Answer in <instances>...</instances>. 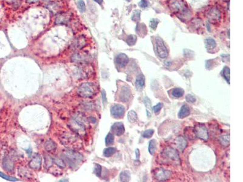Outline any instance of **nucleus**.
Returning <instances> with one entry per match:
<instances>
[{
	"label": "nucleus",
	"instance_id": "37998d69",
	"mask_svg": "<svg viewBox=\"0 0 243 182\" xmlns=\"http://www.w3.org/2000/svg\"><path fill=\"white\" fill-rule=\"evenodd\" d=\"M94 1H95L96 3H97L98 4H99L100 5L102 4V3H103V0H94Z\"/></svg>",
	"mask_w": 243,
	"mask_h": 182
},
{
	"label": "nucleus",
	"instance_id": "4468645a",
	"mask_svg": "<svg viewBox=\"0 0 243 182\" xmlns=\"http://www.w3.org/2000/svg\"><path fill=\"white\" fill-rule=\"evenodd\" d=\"M190 109L189 107L187 105H185L181 107L178 113V117L181 119L184 118L188 117L190 115Z\"/></svg>",
	"mask_w": 243,
	"mask_h": 182
},
{
	"label": "nucleus",
	"instance_id": "4c0bfd02",
	"mask_svg": "<svg viewBox=\"0 0 243 182\" xmlns=\"http://www.w3.org/2000/svg\"><path fill=\"white\" fill-rule=\"evenodd\" d=\"M95 173L97 175V176L100 177L101 176V173H102V167L100 165L97 164L96 165V167H95Z\"/></svg>",
	"mask_w": 243,
	"mask_h": 182
},
{
	"label": "nucleus",
	"instance_id": "a211bd4d",
	"mask_svg": "<svg viewBox=\"0 0 243 182\" xmlns=\"http://www.w3.org/2000/svg\"><path fill=\"white\" fill-rule=\"evenodd\" d=\"M69 19V17L66 14H62L59 15L56 18V23L57 24H65L66 23Z\"/></svg>",
	"mask_w": 243,
	"mask_h": 182
},
{
	"label": "nucleus",
	"instance_id": "a18cd8bd",
	"mask_svg": "<svg viewBox=\"0 0 243 182\" xmlns=\"http://www.w3.org/2000/svg\"><path fill=\"white\" fill-rule=\"evenodd\" d=\"M126 1H128V2H130V1H131V0H126Z\"/></svg>",
	"mask_w": 243,
	"mask_h": 182
},
{
	"label": "nucleus",
	"instance_id": "1a4fd4ad",
	"mask_svg": "<svg viewBox=\"0 0 243 182\" xmlns=\"http://www.w3.org/2000/svg\"><path fill=\"white\" fill-rule=\"evenodd\" d=\"M171 5H173V6H175V7H174V10L176 12H179L181 14L183 12L187 13L188 11L186 6L185 5L184 2L182 0H176Z\"/></svg>",
	"mask_w": 243,
	"mask_h": 182
},
{
	"label": "nucleus",
	"instance_id": "f8f14e48",
	"mask_svg": "<svg viewBox=\"0 0 243 182\" xmlns=\"http://www.w3.org/2000/svg\"><path fill=\"white\" fill-rule=\"evenodd\" d=\"M41 164V158L40 155H37L33 158H32V160L30 162L29 165L31 168L33 169H38Z\"/></svg>",
	"mask_w": 243,
	"mask_h": 182
},
{
	"label": "nucleus",
	"instance_id": "393cba45",
	"mask_svg": "<svg viewBox=\"0 0 243 182\" xmlns=\"http://www.w3.org/2000/svg\"><path fill=\"white\" fill-rule=\"evenodd\" d=\"M223 77L225 78L227 82L230 84V68L227 66H226L224 67L223 71Z\"/></svg>",
	"mask_w": 243,
	"mask_h": 182
},
{
	"label": "nucleus",
	"instance_id": "473e14b6",
	"mask_svg": "<svg viewBox=\"0 0 243 182\" xmlns=\"http://www.w3.org/2000/svg\"><path fill=\"white\" fill-rule=\"evenodd\" d=\"M159 22V20L156 18H153L149 21V27L153 30H156Z\"/></svg>",
	"mask_w": 243,
	"mask_h": 182
},
{
	"label": "nucleus",
	"instance_id": "58836bf2",
	"mask_svg": "<svg viewBox=\"0 0 243 182\" xmlns=\"http://www.w3.org/2000/svg\"><path fill=\"white\" fill-rule=\"evenodd\" d=\"M139 5L142 8H145L148 7V3L147 1V0H141L140 3H139Z\"/></svg>",
	"mask_w": 243,
	"mask_h": 182
},
{
	"label": "nucleus",
	"instance_id": "a878e982",
	"mask_svg": "<svg viewBox=\"0 0 243 182\" xmlns=\"http://www.w3.org/2000/svg\"><path fill=\"white\" fill-rule=\"evenodd\" d=\"M44 147L46 151H48L49 152L52 151L56 148V144L54 142L49 140L44 145Z\"/></svg>",
	"mask_w": 243,
	"mask_h": 182
},
{
	"label": "nucleus",
	"instance_id": "6ab92c4d",
	"mask_svg": "<svg viewBox=\"0 0 243 182\" xmlns=\"http://www.w3.org/2000/svg\"><path fill=\"white\" fill-rule=\"evenodd\" d=\"M184 94V90L182 88H179V87L173 89L171 92L172 96L176 98H179L182 97Z\"/></svg>",
	"mask_w": 243,
	"mask_h": 182
},
{
	"label": "nucleus",
	"instance_id": "79ce46f5",
	"mask_svg": "<svg viewBox=\"0 0 243 182\" xmlns=\"http://www.w3.org/2000/svg\"><path fill=\"white\" fill-rule=\"evenodd\" d=\"M136 160L139 161V158H140V152L139 149H137L136 150Z\"/></svg>",
	"mask_w": 243,
	"mask_h": 182
},
{
	"label": "nucleus",
	"instance_id": "c756f323",
	"mask_svg": "<svg viewBox=\"0 0 243 182\" xmlns=\"http://www.w3.org/2000/svg\"><path fill=\"white\" fill-rule=\"evenodd\" d=\"M114 141V136L113 134H111V133L108 134V135L106 136V139H105L106 144L107 146L111 145L112 144H113Z\"/></svg>",
	"mask_w": 243,
	"mask_h": 182
},
{
	"label": "nucleus",
	"instance_id": "c9c22d12",
	"mask_svg": "<svg viewBox=\"0 0 243 182\" xmlns=\"http://www.w3.org/2000/svg\"><path fill=\"white\" fill-rule=\"evenodd\" d=\"M186 101H187V102H189V103H194V102L196 101V98H195V97H194L193 95H191V94H188V95L186 96Z\"/></svg>",
	"mask_w": 243,
	"mask_h": 182
},
{
	"label": "nucleus",
	"instance_id": "bb28decb",
	"mask_svg": "<svg viewBox=\"0 0 243 182\" xmlns=\"http://www.w3.org/2000/svg\"><path fill=\"white\" fill-rule=\"evenodd\" d=\"M137 118V113H136V112L134 110H131L128 112V119L130 122L134 123V122L136 121Z\"/></svg>",
	"mask_w": 243,
	"mask_h": 182
},
{
	"label": "nucleus",
	"instance_id": "2f4dec72",
	"mask_svg": "<svg viewBox=\"0 0 243 182\" xmlns=\"http://www.w3.org/2000/svg\"><path fill=\"white\" fill-rule=\"evenodd\" d=\"M154 132H155V131L153 129H148V130H146L145 131H144V133L142 134V136H143L144 138L149 139V138H151L152 136H153Z\"/></svg>",
	"mask_w": 243,
	"mask_h": 182
},
{
	"label": "nucleus",
	"instance_id": "b1692460",
	"mask_svg": "<svg viewBox=\"0 0 243 182\" xmlns=\"http://www.w3.org/2000/svg\"><path fill=\"white\" fill-rule=\"evenodd\" d=\"M116 152V149L115 147H107L103 151V155L104 156H105L107 157H109L112 156L113 154H115V152Z\"/></svg>",
	"mask_w": 243,
	"mask_h": 182
},
{
	"label": "nucleus",
	"instance_id": "39448f33",
	"mask_svg": "<svg viewBox=\"0 0 243 182\" xmlns=\"http://www.w3.org/2000/svg\"><path fill=\"white\" fill-rule=\"evenodd\" d=\"M156 51L159 57L161 58H166L168 56V51L165 46V43L162 39L160 37H157L156 40Z\"/></svg>",
	"mask_w": 243,
	"mask_h": 182
},
{
	"label": "nucleus",
	"instance_id": "f03ea898",
	"mask_svg": "<svg viewBox=\"0 0 243 182\" xmlns=\"http://www.w3.org/2000/svg\"><path fill=\"white\" fill-rule=\"evenodd\" d=\"M165 161L170 164L179 165L181 162V159L178 152L172 147H166L161 154Z\"/></svg>",
	"mask_w": 243,
	"mask_h": 182
},
{
	"label": "nucleus",
	"instance_id": "dca6fc26",
	"mask_svg": "<svg viewBox=\"0 0 243 182\" xmlns=\"http://www.w3.org/2000/svg\"><path fill=\"white\" fill-rule=\"evenodd\" d=\"M144 103L146 108L147 110V115L148 117H151L152 115V106L151 100H150L148 97H145L144 99Z\"/></svg>",
	"mask_w": 243,
	"mask_h": 182
},
{
	"label": "nucleus",
	"instance_id": "2eb2a0df",
	"mask_svg": "<svg viewBox=\"0 0 243 182\" xmlns=\"http://www.w3.org/2000/svg\"><path fill=\"white\" fill-rule=\"evenodd\" d=\"M177 147L179 151L182 152L185 148H186L187 145V142L186 139L182 136H179L178 137L177 140Z\"/></svg>",
	"mask_w": 243,
	"mask_h": 182
},
{
	"label": "nucleus",
	"instance_id": "20e7f679",
	"mask_svg": "<svg viewBox=\"0 0 243 182\" xmlns=\"http://www.w3.org/2000/svg\"><path fill=\"white\" fill-rule=\"evenodd\" d=\"M172 175V173L169 170L159 168L154 170V177L159 181H164L168 180Z\"/></svg>",
	"mask_w": 243,
	"mask_h": 182
},
{
	"label": "nucleus",
	"instance_id": "5701e85b",
	"mask_svg": "<svg viewBox=\"0 0 243 182\" xmlns=\"http://www.w3.org/2000/svg\"><path fill=\"white\" fill-rule=\"evenodd\" d=\"M209 17L213 21L219 20L221 18V15H220V13H219V12L218 10L213 9V10H212L210 12Z\"/></svg>",
	"mask_w": 243,
	"mask_h": 182
},
{
	"label": "nucleus",
	"instance_id": "c85d7f7f",
	"mask_svg": "<svg viewBox=\"0 0 243 182\" xmlns=\"http://www.w3.org/2000/svg\"><path fill=\"white\" fill-rule=\"evenodd\" d=\"M126 41L127 44H128L129 46H133L136 44L137 41V37L136 35H130L127 37Z\"/></svg>",
	"mask_w": 243,
	"mask_h": 182
},
{
	"label": "nucleus",
	"instance_id": "cd10ccee",
	"mask_svg": "<svg viewBox=\"0 0 243 182\" xmlns=\"http://www.w3.org/2000/svg\"><path fill=\"white\" fill-rule=\"evenodd\" d=\"M220 142L223 146H228L230 143V136L227 135H223L220 137Z\"/></svg>",
	"mask_w": 243,
	"mask_h": 182
},
{
	"label": "nucleus",
	"instance_id": "aec40b11",
	"mask_svg": "<svg viewBox=\"0 0 243 182\" xmlns=\"http://www.w3.org/2000/svg\"><path fill=\"white\" fill-rule=\"evenodd\" d=\"M131 178V174L129 170H123L120 174V180L121 181H129Z\"/></svg>",
	"mask_w": 243,
	"mask_h": 182
},
{
	"label": "nucleus",
	"instance_id": "f3484780",
	"mask_svg": "<svg viewBox=\"0 0 243 182\" xmlns=\"http://www.w3.org/2000/svg\"><path fill=\"white\" fill-rule=\"evenodd\" d=\"M205 45L207 50H212L216 47V43L212 38H208L205 40Z\"/></svg>",
	"mask_w": 243,
	"mask_h": 182
},
{
	"label": "nucleus",
	"instance_id": "7ed1b4c3",
	"mask_svg": "<svg viewBox=\"0 0 243 182\" xmlns=\"http://www.w3.org/2000/svg\"><path fill=\"white\" fill-rule=\"evenodd\" d=\"M64 155L67 162L71 167H75L83 159V157L80 154L71 150L66 151Z\"/></svg>",
	"mask_w": 243,
	"mask_h": 182
},
{
	"label": "nucleus",
	"instance_id": "e433bc0d",
	"mask_svg": "<svg viewBox=\"0 0 243 182\" xmlns=\"http://www.w3.org/2000/svg\"><path fill=\"white\" fill-rule=\"evenodd\" d=\"M162 106H163V105L162 104V103H159L157 104L156 106H155L153 107V109L155 113H159V111L161 110L162 108Z\"/></svg>",
	"mask_w": 243,
	"mask_h": 182
},
{
	"label": "nucleus",
	"instance_id": "9d476101",
	"mask_svg": "<svg viewBox=\"0 0 243 182\" xmlns=\"http://www.w3.org/2000/svg\"><path fill=\"white\" fill-rule=\"evenodd\" d=\"M120 100L123 102L128 101L131 97V90L129 87L124 86L122 87L119 95Z\"/></svg>",
	"mask_w": 243,
	"mask_h": 182
},
{
	"label": "nucleus",
	"instance_id": "c03bdc74",
	"mask_svg": "<svg viewBox=\"0 0 243 182\" xmlns=\"http://www.w3.org/2000/svg\"><path fill=\"white\" fill-rule=\"evenodd\" d=\"M38 0H28V1L29 3H34V2H36Z\"/></svg>",
	"mask_w": 243,
	"mask_h": 182
},
{
	"label": "nucleus",
	"instance_id": "4be33fe9",
	"mask_svg": "<svg viewBox=\"0 0 243 182\" xmlns=\"http://www.w3.org/2000/svg\"><path fill=\"white\" fill-rule=\"evenodd\" d=\"M3 166L7 171H11V170H12L14 169V164L12 162L7 158H5L4 160Z\"/></svg>",
	"mask_w": 243,
	"mask_h": 182
},
{
	"label": "nucleus",
	"instance_id": "423d86ee",
	"mask_svg": "<svg viewBox=\"0 0 243 182\" xmlns=\"http://www.w3.org/2000/svg\"><path fill=\"white\" fill-rule=\"evenodd\" d=\"M194 132L195 136L204 141H207L209 139V133L204 124H198L194 128Z\"/></svg>",
	"mask_w": 243,
	"mask_h": 182
},
{
	"label": "nucleus",
	"instance_id": "7c9ffc66",
	"mask_svg": "<svg viewBox=\"0 0 243 182\" xmlns=\"http://www.w3.org/2000/svg\"><path fill=\"white\" fill-rule=\"evenodd\" d=\"M133 21L135 22H139L141 20V11L139 10H136L131 17Z\"/></svg>",
	"mask_w": 243,
	"mask_h": 182
},
{
	"label": "nucleus",
	"instance_id": "ea45409f",
	"mask_svg": "<svg viewBox=\"0 0 243 182\" xmlns=\"http://www.w3.org/2000/svg\"><path fill=\"white\" fill-rule=\"evenodd\" d=\"M56 163L57 164V165L60 166L62 168H65L66 166L65 162L62 160H60V159L59 158H57L56 160Z\"/></svg>",
	"mask_w": 243,
	"mask_h": 182
},
{
	"label": "nucleus",
	"instance_id": "6e6552de",
	"mask_svg": "<svg viewBox=\"0 0 243 182\" xmlns=\"http://www.w3.org/2000/svg\"><path fill=\"white\" fill-rule=\"evenodd\" d=\"M125 127L122 123L117 122L113 124L111 126V131L114 134L117 136H120L125 132Z\"/></svg>",
	"mask_w": 243,
	"mask_h": 182
},
{
	"label": "nucleus",
	"instance_id": "9b49d317",
	"mask_svg": "<svg viewBox=\"0 0 243 182\" xmlns=\"http://www.w3.org/2000/svg\"><path fill=\"white\" fill-rule=\"evenodd\" d=\"M129 62V58L126 54L119 53L116 57V63L121 67H125Z\"/></svg>",
	"mask_w": 243,
	"mask_h": 182
},
{
	"label": "nucleus",
	"instance_id": "f257e3e1",
	"mask_svg": "<svg viewBox=\"0 0 243 182\" xmlns=\"http://www.w3.org/2000/svg\"><path fill=\"white\" fill-rule=\"evenodd\" d=\"M78 95L83 98H92L97 94V87L92 83H84L78 89Z\"/></svg>",
	"mask_w": 243,
	"mask_h": 182
},
{
	"label": "nucleus",
	"instance_id": "f704fd0d",
	"mask_svg": "<svg viewBox=\"0 0 243 182\" xmlns=\"http://www.w3.org/2000/svg\"><path fill=\"white\" fill-rule=\"evenodd\" d=\"M0 177L3 178L4 179H5L6 180H9V181H18V180L15 178H12V177H9V176H7V175L3 174L1 172H0Z\"/></svg>",
	"mask_w": 243,
	"mask_h": 182
},
{
	"label": "nucleus",
	"instance_id": "72a5a7b5",
	"mask_svg": "<svg viewBox=\"0 0 243 182\" xmlns=\"http://www.w3.org/2000/svg\"><path fill=\"white\" fill-rule=\"evenodd\" d=\"M78 7L80 9V10L82 12H85L86 10V5L85 2L83 1V0H79L78 1Z\"/></svg>",
	"mask_w": 243,
	"mask_h": 182
},
{
	"label": "nucleus",
	"instance_id": "0eeeda50",
	"mask_svg": "<svg viewBox=\"0 0 243 182\" xmlns=\"http://www.w3.org/2000/svg\"><path fill=\"white\" fill-rule=\"evenodd\" d=\"M125 109L123 106L115 104L111 108V113L113 117L115 118H119L122 117L125 114Z\"/></svg>",
	"mask_w": 243,
	"mask_h": 182
},
{
	"label": "nucleus",
	"instance_id": "412c9836",
	"mask_svg": "<svg viewBox=\"0 0 243 182\" xmlns=\"http://www.w3.org/2000/svg\"><path fill=\"white\" fill-rule=\"evenodd\" d=\"M157 148V142L155 140H152L149 142L148 145V151L152 155H153Z\"/></svg>",
	"mask_w": 243,
	"mask_h": 182
},
{
	"label": "nucleus",
	"instance_id": "ddd939ff",
	"mask_svg": "<svg viewBox=\"0 0 243 182\" xmlns=\"http://www.w3.org/2000/svg\"><path fill=\"white\" fill-rule=\"evenodd\" d=\"M145 78L143 75H139L136 79L135 82V86L136 87L137 90H142L145 86Z\"/></svg>",
	"mask_w": 243,
	"mask_h": 182
},
{
	"label": "nucleus",
	"instance_id": "a19ab883",
	"mask_svg": "<svg viewBox=\"0 0 243 182\" xmlns=\"http://www.w3.org/2000/svg\"><path fill=\"white\" fill-rule=\"evenodd\" d=\"M102 99H103V103L105 105V103L107 102V98H106V93L105 92V90L102 91Z\"/></svg>",
	"mask_w": 243,
	"mask_h": 182
}]
</instances>
